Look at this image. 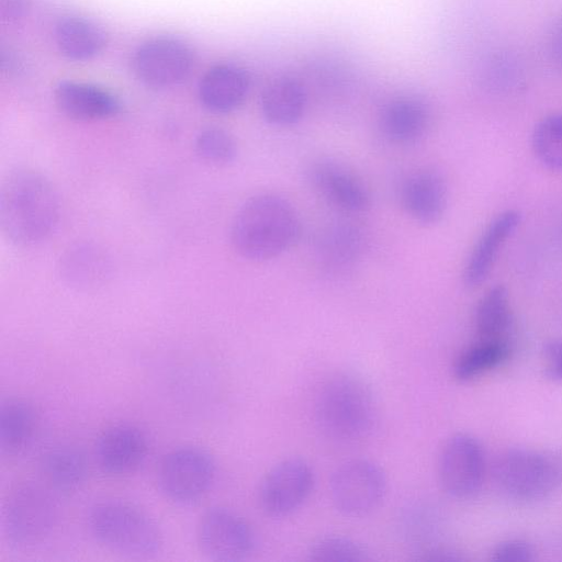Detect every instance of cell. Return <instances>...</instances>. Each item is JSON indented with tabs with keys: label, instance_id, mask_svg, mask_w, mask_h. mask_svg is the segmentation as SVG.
<instances>
[{
	"label": "cell",
	"instance_id": "1",
	"mask_svg": "<svg viewBox=\"0 0 562 562\" xmlns=\"http://www.w3.org/2000/svg\"><path fill=\"white\" fill-rule=\"evenodd\" d=\"M59 195L43 173L19 168L0 188V227L3 236L22 247L47 240L60 220Z\"/></svg>",
	"mask_w": 562,
	"mask_h": 562
},
{
	"label": "cell",
	"instance_id": "2",
	"mask_svg": "<svg viewBox=\"0 0 562 562\" xmlns=\"http://www.w3.org/2000/svg\"><path fill=\"white\" fill-rule=\"evenodd\" d=\"M301 221L284 196L266 192L252 195L237 210L231 225L235 251L251 261H267L289 250L299 239Z\"/></svg>",
	"mask_w": 562,
	"mask_h": 562
},
{
	"label": "cell",
	"instance_id": "3",
	"mask_svg": "<svg viewBox=\"0 0 562 562\" xmlns=\"http://www.w3.org/2000/svg\"><path fill=\"white\" fill-rule=\"evenodd\" d=\"M378 418V405L370 385L357 374L340 372L318 389L314 419L326 438L351 443L367 438Z\"/></svg>",
	"mask_w": 562,
	"mask_h": 562
},
{
	"label": "cell",
	"instance_id": "4",
	"mask_svg": "<svg viewBox=\"0 0 562 562\" xmlns=\"http://www.w3.org/2000/svg\"><path fill=\"white\" fill-rule=\"evenodd\" d=\"M88 526L98 542L128 557L154 555L164 543L155 519L123 501L108 499L94 504L88 515Z\"/></svg>",
	"mask_w": 562,
	"mask_h": 562
},
{
	"label": "cell",
	"instance_id": "5",
	"mask_svg": "<svg viewBox=\"0 0 562 562\" xmlns=\"http://www.w3.org/2000/svg\"><path fill=\"white\" fill-rule=\"evenodd\" d=\"M492 477L506 498L519 503L538 502L560 487L562 459L538 449H507L495 459Z\"/></svg>",
	"mask_w": 562,
	"mask_h": 562
},
{
	"label": "cell",
	"instance_id": "6",
	"mask_svg": "<svg viewBox=\"0 0 562 562\" xmlns=\"http://www.w3.org/2000/svg\"><path fill=\"white\" fill-rule=\"evenodd\" d=\"M57 517L56 502L47 488L34 482H21L5 496L2 531L13 547H34L52 533Z\"/></svg>",
	"mask_w": 562,
	"mask_h": 562
},
{
	"label": "cell",
	"instance_id": "7",
	"mask_svg": "<svg viewBox=\"0 0 562 562\" xmlns=\"http://www.w3.org/2000/svg\"><path fill=\"white\" fill-rule=\"evenodd\" d=\"M382 468L369 459H351L335 469L329 494L336 509L347 517H363L376 509L386 494Z\"/></svg>",
	"mask_w": 562,
	"mask_h": 562
},
{
	"label": "cell",
	"instance_id": "8",
	"mask_svg": "<svg viewBox=\"0 0 562 562\" xmlns=\"http://www.w3.org/2000/svg\"><path fill=\"white\" fill-rule=\"evenodd\" d=\"M215 477L212 456L199 447L186 446L167 452L157 469L161 493L178 504H192L210 490Z\"/></svg>",
	"mask_w": 562,
	"mask_h": 562
},
{
	"label": "cell",
	"instance_id": "9",
	"mask_svg": "<svg viewBox=\"0 0 562 562\" xmlns=\"http://www.w3.org/2000/svg\"><path fill=\"white\" fill-rule=\"evenodd\" d=\"M486 472L484 450L470 434L451 435L442 445L437 462L438 480L447 495L456 499L474 497Z\"/></svg>",
	"mask_w": 562,
	"mask_h": 562
},
{
	"label": "cell",
	"instance_id": "10",
	"mask_svg": "<svg viewBox=\"0 0 562 562\" xmlns=\"http://www.w3.org/2000/svg\"><path fill=\"white\" fill-rule=\"evenodd\" d=\"M195 538L200 551L214 561H241L256 548L251 526L235 512L220 506L209 508L200 517Z\"/></svg>",
	"mask_w": 562,
	"mask_h": 562
},
{
	"label": "cell",
	"instance_id": "11",
	"mask_svg": "<svg viewBox=\"0 0 562 562\" xmlns=\"http://www.w3.org/2000/svg\"><path fill=\"white\" fill-rule=\"evenodd\" d=\"M314 484L315 474L306 460L297 457L283 459L260 482V507L273 518L290 516L307 501Z\"/></svg>",
	"mask_w": 562,
	"mask_h": 562
},
{
	"label": "cell",
	"instance_id": "12",
	"mask_svg": "<svg viewBox=\"0 0 562 562\" xmlns=\"http://www.w3.org/2000/svg\"><path fill=\"white\" fill-rule=\"evenodd\" d=\"M194 56L182 40L159 36L143 42L132 59L136 77L146 86L166 89L181 83L191 72Z\"/></svg>",
	"mask_w": 562,
	"mask_h": 562
},
{
	"label": "cell",
	"instance_id": "13",
	"mask_svg": "<svg viewBox=\"0 0 562 562\" xmlns=\"http://www.w3.org/2000/svg\"><path fill=\"white\" fill-rule=\"evenodd\" d=\"M307 181L327 203L346 213H360L371 203L362 179L347 166L331 159H319L306 170Z\"/></svg>",
	"mask_w": 562,
	"mask_h": 562
},
{
	"label": "cell",
	"instance_id": "14",
	"mask_svg": "<svg viewBox=\"0 0 562 562\" xmlns=\"http://www.w3.org/2000/svg\"><path fill=\"white\" fill-rule=\"evenodd\" d=\"M148 438L144 430L130 423L108 427L98 438L95 459L102 472L125 475L143 464L148 454Z\"/></svg>",
	"mask_w": 562,
	"mask_h": 562
},
{
	"label": "cell",
	"instance_id": "15",
	"mask_svg": "<svg viewBox=\"0 0 562 562\" xmlns=\"http://www.w3.org/2000/svg\"><path fill=\"white\" fill-rule=\"evenodd\" d=\"M400 201L406 214L414 221L425 225L435 224L447 209V182L435 169H418L403 180Z\"/></svg>",
	"mask_w": 562,
	"mask_h": 562
},
{
	"label": "cell",
	"instance_id": "16",
	"mask_svg": "<svg viewBox=\"0 0 562 562\" xmlns=\"http://www.w3.org/2000/svg\"><path fill=\"white\" fill-rule=\"evenodd\" d=\"M362 231L350 222H335L318 233L314 255L326 273L342 274L355 267L364 250Z\"/></svg>",
	"mask_w": 562,
	"mask_h": 562
},
{
	"label": "cell",
	"instance_id": "17",
	"mask_svg": "<svg viewBox=\"0 0 562 562\" xmlns=\"http://www.w3.org/2000/svg\"><path fill=\"white\" fill-rule=\"evenodd\" d=\"M57 108L77 121H97L113 117L122 110L120 99L95 85L64 80L54 90Z\"/></svg>",
	"mask_w": 562,
	"mask_h": 562
},
{
	"label": "cell",
	"instance_id": "18",
	"mask_svg": "<svg viewBox=\"0 0 562 562\" xmlns=\"http://www.w3.org/2000/svg\"><path fill=\"white\" fill-rule=\"evenodd\" d=\"M520 218L518 211L506 210L485 227L463 269L462 279L468 288H475L487 279L501 249L518 227Z\"/></svg>",
	"mask_w": 562,
	"mask_h": 562
},
{
	"label": "cell",
	"instance_id": "19",
	"mask_svg": "<svg viewBox=\"0 0 562 562\" xmlns=\"http://www.w3.org/2000/svg\"><path fill=\"white\" fill-rule=\"evenodd\" d=\"M430 124V112L426 103L415 97H397L386 102L379 114L382 135L396 145L419 142Z\"/></svg>",
	"mask_w": 562,
	"mask_h": 562
},
{
	"label": "cell",
	"instance_id": "20",
	"mask_svg": "<svg viewBox=\"0 0 562 562\" xmlns=\"http://www.w3.org/2000/svg\"><path fill=\"white\" fill-rule=\"evenodd\" d=\"M249 76L239 66L218 64L210 68L199 83V99L213 113H229L247 98Z\"/></svg>",
	"mask_w": 562,
	"mask_h": 562
},
{
	"label": "cell",
	"instance_id": "21",
	"mask_svg": "<svg viewBox=\"0 0 562 562\" xmlns=\"http://www.w3.org/2000/svg\"><path fill=\"white\" fill-rule=\"evenodd\" d=\"M111 268L110 258L102 248L92 243H79L60 257L59 273L71 288L93 290L105 284Z\"/></svg>",
	"mask_w": 562,
	"mask_h": 562
},
{
	"label": "cell",
	"instance_id": "22",
	"mask_svg": "<svg viewBox=\"0 0 562 562\" xmlns=\"http://www.w3.org/2000/svg\"><path fill=\"white\" fill-rule=\"evenodd\" d=\"M55 42L67 58L85 60L103 50L108 43L104 29L80 15H65L55 25Z\"/></svg>",
	"mask_w": 562,
	"mask_h": 562
},
{
	"label": "cell",
	"instance_id": "23",
	"mask_svg": "<svg viewBox=\"0 0 562 562\" xmlns=\"http://www.w3.org/2000/svg\"><path fill=\"white\" fill-rule=\"evenodd\" d=\"M40 418L35 407L26 400L10 398L0 411L1 453L15 457L23 453L33 442Z\"/></svg>",
	"mask_w": 562,
	"mask_h": 562
},
{
	"label": "cell",
	"instance_id": "24",
	"mask_svg": "<svg viewBox=\"0 0 562 562\" xmlns=\"http://www.w3.org/2000/svg\"><path fill=\"white\" fill-rule=\"evenodd\" d=\"M305 106V89L291 77H280L271 81L260 98L262 116L274 126L295 124L302 117Z\"/></svg>",
	"mask_w": 562,
	"mask_h": 562
},
{
	"label": "cell",
	"instance_id": "25",
	"mask_svg": "<svg viewBox=\"0 0 562 562\" xmlns=\"http://www.w3.org/2000/svg\"><path fill=\"white\" fill-rule=\"evenodd\" d=\"M41 468L45 480L60 492L78 488L88 474L86 454L70 445L48 449L42 457Z\"/></svg>",
	"mask_w": 562,
	"mask_h": 562
},
{
	"label": "cell",
	"instance_id": "26",
	"mask_svg": "<svg viewBox=\"0 0 562 562\" xmlns=\"http://www.w3.org/2000/svg\"><path fill=\"white\" fill-rule=\"evenodd\" d=\"M513 322L509 294L503 284L490 288L480 299L474 324L481 339H506Z\"/></svg>",
	"mask_w": 562,
	"mask_h": 562
},
{
	"label": "cell",
	"instance_id": "27",
	"mask_svg": "<svg viewBox=\"0 0 562 562\" xmlns=\"http://www.w3.org/2000/svg\"><path fill=\"white\" fill-rule=\"evenodd\" d=\"M510 355L506 339H481L464 349L452 366L453 376L462 382L477 378L505 362Z\"/></svg>",
	"mask_w": 562,
	"mask_h": 562
},
{
	"label": "cell",
	"instance_id": "28",
	"mask_svg": "<svg viewBox=\"0 0 562 562\" xmlns=\"http://www.w3.org/2000/svg\"><path fill=\"white\" fill-rule=\"evenodd\" d=\"M537 159L548 169L562 170V113H553L537 123L531 134Z\"/></svg>",
	"mask_w": 562,
	"mask_h": 562
},
{
	"label": "cell",
	"instance_id": "29",
	"mask_svg": "<svg viewBox=\"0 0 562 562\" xmlns=\"http://www.w3.org/2000/svg\"><path fill=\"white\" fill-rule=\"evenodd\" d=\"M308 559L316 562H360L367 561L369 553L362 543L350 537L328 535L313 542Z\"/></svg>",
	"mask_w": 562,
	"mask_h": 562
},
{
	"label": "cell",
	"instance_id": "30",
	"mask_svg": "<svg viewBox=\"0 0 562 562\" xmlns=\"http://www.w3.org/2000/svg\"><path fill=\"white\" fill-rule=\"evenodd\" d=\"M194 150L203 161L220 166L235 160L238 146L231 133L211 126L203 128L195 136Z\"/></svg>",
	"mask_w": 562,
	"mask_h": 562
},
{
	"label": "cell",
	"instance_id": "31",
	"mask_svg": "<svg viewBox=\"0 0 562 562\" xmlns=\"http://www.w3.org/2000/svg\"><path fill=\"white\" fill-rule=\"evenodd\" d=\"M535 558L532 547L521 539H508L498 543L492 551L495 562H527Z\"/></svg>",
	"mask_w": 562,
	"mask_h": 562
},
{
	"label": "cell",
	"instance_id": "32",
	"mask_svg": "<svg viewBox=\"0 0 562 562\" xmlns=\"http://www.w3.org/2000/svg\"><path fill=\"white\" fill-rule=\"evenodd\" d=\"M546 375L562 381V340H553L544 347Z\"/></svg>",
	"mask_w": 562,
	"mask_h": 562
},
{
	"label": "cell",
	"instance_id": "33",
	"mask_svg": "<svg viewBox=\"0 0 562 562\" xmlns=\"http://www.w3.org/2000/svg\"><path fill=\"white\" fill-rule=\"evenodd\" d=\"M32 0H0L2 20L12 22L23 18L31 9Z\"/></svg>",
	"mask_w": 562,
	"mask_h": 562
},
{
	"label": "cell",
	"instance_id": "34",
	"mask_svg": "<svg viewBox=\"0 0 562 562\" xmlns=\"http://www.w3.org/2000/svg\"><path fill=\"white\" fill-rule=\"evenodd\" d=\"M549 54L553 63L562 68V20L554 25L550 34Z\"/></svg>",
	"mask_w": 562,
	"mask_h": 562
},
{
	"label": "cell",
	"instance_id": "35",
	"mask_svg": "<svg viewBox=\"0 0 562 562\" xmlns=\"http://www.w3.org/2000/svg\"><path fill=\"white\" fill-rule=\"evenodd\" d=\"M1 64L2 69L10 74H18L22 69V61L11 50H2Z\"/></svg>",
	"mask_w": 562,
	"mask_h": 562
}]
</instances>
